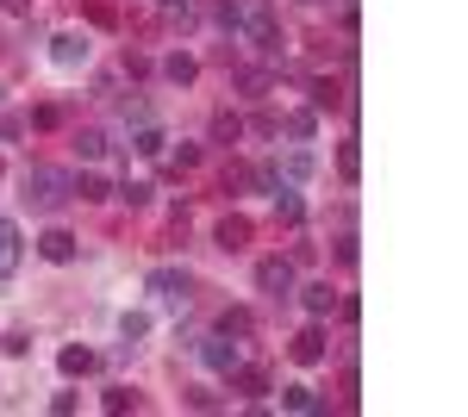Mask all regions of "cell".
<instances>
[{
	"label": "cell",
	"instance_id": "1",
	"mask_svg": "<svg viewBox=\"0 0 468 417\" xmlns=\"http://www.w3.org/2000/svg\"><path fill=\"white\" fill-rule=\"evenodd\" d=\"M19 200L32 212H57L69 200V169H57V162H32V169L19 174Z\"/></svg>",
	"mask_w": 468,
	"mask_h": 417
},
{
	"label": "cell",
	"instance_id": "2",
	"mask_svg": "<svg viewBox=\"0 0 468 417\" xmlns=\"http://www.w3.org/2000/svg\"><path fill=\"white\" fill-rule=\"evenodd\" d=\"M238 32L250 37L262 57H282V26H275L269 0H238Z\"/></svg>",
	"mask_w": 468,
	"mask_h": 417
},
{
	"label": "cell",
	"instance_id": "3",
	"mask_svg": "<svg viewBox=\"0 0 468 417\" xmlns=\"http://www.w3.org/2000/svg\"><path fill=\"white\" fill-rule=\"evenodd\" d=\"M144 287L156 293V299H169V306H181V312H187V287H194V280H187V268H150Z\"/></svg>",
	"mask_w": 468,
	"mask_h": 417
},
{
	"label": "cell",
	"instance_id": "4",
	"mask_svg": "<svg viewBox=\"0 0 468 417\" xmlns=\"http://www.w3.org/2000/svg\"><path fill=\"white\" fill-rule=\"evenodd\" d=\"M88 57H94V44H88L81 32H57L50 37V63H57V69H81Z\"/></svg>",
	"mask_w": 468,
	"mask_h": 417
},
{
	"label": "cell",
	"instance_id": "5",
	"mask_svg": "<svg viewBox=\"0 0 468 417\" xmlns=\"http://www.w3.org/2000/svg\"><path fill=\"white\" fill-rule=\"evenodd\" d=\"M256 287H262L269 299H288V293H293V262H282V255L256 262Z\"/></svg>",
	"mask_w": 468,
	"mask_h": 417
},
{
	"label": "cell",
	"instance_id": "6",
	"mask_svg": "<svg viewBox=\"0 0 468 417\" xmlns=\"http://www.w3.org/2000/svg\"><path fill=\"white\" fill-rule=\"evenodd\" d=\"M200 361H207V368H213V374H231V368H238V361H244V349L231 343V337H225V330H218V337H207V343H200Z\"/></svg>",
	"mask_w": 468,
	"mask_h": 417
},
{
	"label": "cell",
	"instance_id": "7",
	"mask_svg": "<svg viewBox=\"0 0 468 417\" xmlns=\"http://www.w3.org/2000/svg\"><path fill=\"white\" fill-rule=\"evenodd\" d=\"M19 255H26V237H19V224H13V218H0V280L19 275Z\"/></svg>",
	"mask_w": 468,
	"mask_h": 417
},
{
	"label": "cell",
	"instance_id": "8",
	"mask_svg": "<svg viewBox=\"0 0 468 417\" xmlns=\"http://www.w3.org/2000/svg\"><path fill=\"white\" fill-rule=\"evenodd\" d=\"M225 381H231V392H244V399H269V392H275V381H269L262 368H244V361H238Z\"/></svg>",
	"mask_w": 468,
	"mask_h": 417
},
{
	"label": "cell",
	"instance_id": "9",
	"mask_svg": "<svg viewBox=\"0 0 468 417\" xmlns=\"http://www.w3.org/2000/svg\"><path fill=\"white\" fill-rule=\"evenodd\" d=\"M293 361H300V368H319V361H324V330H319V318H313V324L293 337Z\"/></svg>",
	"mask_w": 468,
	"mask_h": 417
},
{
	"label": "cell",
	"instance_id": "10",
	"mask_svg": "<svg viewBox=\"0 0 468 417\" xmlns=\"http://www.w3.org/2000/svg\"><path fill=\"white\" fill-rule=\"evenodd\" d=\"M37 255L63 268V262H75V237H69V231H44V237H37Z\"/></svg>",
	"mask_w": 468,
	"mask_h": 417
},
{
	"label": "cell",
	"instance_id": "11",
	"mask_svg": "<svg viewBox=\"0 0 468 417\" xmlns=\"http://www.w3.org/2000/svg\"><path fill=\"white\" fill-rule=\"evenodd\" d=\"M57 368L75 381V374H94V368H101V355H94V349H81V343H69L63 355H57Z\"/></svg>",
	"mask_w": 468,
	"mask_h": 417
},
{
	"label": "cell",
	"instance_id": "12",
	"mask_svg": "<svg viewBox=\"0 0 468 417\" xmlns=\"http://www.w3.org/2000/svg\"><path fill=\"white\" fill-rule=\"evenodd\" d=\"M300 299H306V312H313V318H331V312H337V293H331V280H313V287H300Z\"/></svg>",
	"mask_w": 468,
	"mask_h": 417
},
{
	"label": "cell",
	"instance_id": "13",
	"mask_svg": "<svg viewBox=\"0 0 468 417\" xmlns=\"http://www.w3.org/2000/svg\"><path fill=\"white\" fill-rule=\"evenodd\" d=\"M269 200H275V218H288V224H300V218H306V200L293 193V181H282V187H275Z\"/></svg>",
	"mask_w": 468,
	"mask_h": 417
},
{
	"label": "cell",
	"instance_id": "14",
	"mask_svg": "<svg viewBox=\"0 0 468 417\" xmlns=\"http://www.w3.org/2000/svg\"><path fill=\"white\" fill-rule=\"evenodd\" d=\"M69 200H112V187L101 174H69Z\"/></svg>",
	"mask_w": 468,
	"mask_h": 417
},
{
	"label": "cell",
	"instance_id": "15",
	"mask_svg": "<svg viewBox=\"0 0 468 417\" xmlns=\"http://www.w3.org/2000/svg\"><path fill=\"white\" fill-rule=\"evenodd\" d=\"M250 244V218H225L218 224V249H244Z\"/></svg>",
	"mask_w": 468,
	"mask_h": 417
},
{
	"label": "cell",
	"instance_id": "16",
	"mask_svg": "<svg viewBox=\"0 0 468 417\" xmlns=\"http://www.w3.org/2000/svg\"><path fill=\"white\" fill-rule=\"evenodd\" d=\"M75 150H81V162H101V156H107V131H94V125L75 131Z\"/></svg>",
	"mask_w": 468,
	"mask_h": 417
},
{
	"label": "cell",
	"instance_id": "17",
	"mask_svg": "<svg viewBox=\"0 0 468 417\" xmlns=\"http://www.w3.org/2000/svg\"><path fill=\"white\" fill-rule=\"evenodd\" d=\"M244 138V119L238 112H213V143H238Z\"/></svg>",
	"mask_w": 468,
	"mask_h": 417
},
{
	"label": "cell",
	"instance_id": "18",
	"mask_svg": "<svg viewBox=\"0 0 468 417\" xmlns=\"http://www.w3.org/2000/svg\"><path fill=\"white\" fill-rule=\"evenodd\" d=\"M163 75H169V81H176V88H187V81H194V75H200V63H194V57H169V63H163Z\"/></svg>",
	"mask_w": 468,
	"mask_h": 417
},
{
	"label": "cell",
	"instance_id": "19",
	"mask_svg": "<svg viewBox=\"0 0 468 417\" xmlns=\"http://www.w3.org/2000/svg\"><path fill=\"white\" fill-rule=\"evenodd\" d=\"M282 405H288V412H319V392H313V386H288Z\"/></svg>",
	"mask_w": 468,
	"mask_h": 417
},
{
	"label": "cell",
	"instance_id": "20",
	"mask_svg": "<svg viewBox=\"0 0 468 417\" xmlns=\"http://www.w3.org/2000/svg\"><path fill=\"white\" fill-rule=\"evenodd\" d=\"M250 324H256V318L244 312V306H231V312L218 318V330H225V337H250Z\"/></svg>",
	"mask_w": 468,
	"mask_h": 417
},
{
	"label": "cell",
	"instance_id": "21",
	"mask_svg": "<svg viewBox=\"0 0 468 417\" xmlns=\"http://www.w3.org/2000/svg\"><path fill=\"white\" fill-rule=\"evenodd\" d=\"M313 131H319V112H313V106H306V112H293V119H288V138H300V143H306Z\"/></svg>",
	"mask_w": 468,
	"mask_h": 417
},
{
	"label": "cell",
	"instance_id": "22",
	"mask_svg": "<svg viewBox=\"0 0 468 417\" xmlns=\"http://www.w3.org/2000/svg\"><path fill=\"white\" fill-rule=\"evenodd\" d=\"M337 174H344V181H356V174H362V150H356V143L337 150Z\"/></svg>",
	"mask_w": 468,
	"mask_h": 417
},
{
	"label": "cell",
	"instance_id": "23",
	"mask_svg": "<svg viewBox=\"0 0 468 417\" xmlns=\"http://www.w3.org/2000/svg\"><path fill=\"white\" fill-rule=\"evenodd\" d=\"M238 88H244L250 100H262V94H269V69H244V75H238Z\"/></svg>",
	"mask_w": 468,
	"mask_h": 417
},
{
	"label": "cell",
	"instance_id": "24",
	"mask_svg": "<svg viewBox=\"0 0 468 417\" xmlns=\"http://www.w3.org/2000/svg\"><path fill=\"white\" fill-rule=\"evenodd\" d=\"M331 106H344V94L331 81H313V112H331Z\"/></svg>",
	"mask_w": 468,
	"mask_h": 417
},
{
	"label": "cell",
	"instance_id": "25",
	"mask_svg": "<svg viewBox=\"0 0 468 417\" xmlns=\"http://www.w3.org/2000/svg\"><path fill=\"white\" fill-rule=\"evenodd\" d=\"M275 174H288V181H306V174H313V156H306V150H293V156H288V162H282Z\"/></svg>",
	"mask_w": 468,
	"mask_h": 417
},
{
	"label": "cell",
	"instance_id": "26",
	"mask_svg": "<svg viewBox=\"0 0 468 417\" xmlns=\"http://www.w3.org/2000/svg\"><path fill=\"white\" fill-rule=\"evenodd\" d=\"M112 200H125V206H144V200H150V181H125V187H112Z\"/></svg>",
	"mask_w": 468,
	"mask_h": 417
},
{
	"label": "cell",
	"instance_id": "27",
	"mask_svg": "<svg viewBox=\"0 0 468 417\" xmlns=\"http://www.w3.org/2000/svg\"><path fill=\"white\" fill-rule=\"evenodd\" d=\"M163 143H169V138H163V131L144 119V125H138V150H144V156H163Z\"/></svg>",
	"mask_w": 468,
	"mask_h": 417
},
{
	"label": "cell",
	"instance_id": "28",
	"mask_svg": "<svg viewBox=\"0 0 468 417\" xmlns=\"http://www.w3.org/2000/svg\"><path fill=\"white\" fill-rule=\"evenodd\" d=\"M144 330H150V318H144V312H125V318H119V337H125V343H138Z\"/></svg>",
	"mask_w": 468,
	"mask_h": 417
},
{
	"label": "cell",
	"instance_id": "29",
	"mask_svg": "<svg viewBox=\"0 0 468 417\" xmlns=\"http://www.w3.org/2000/svg\"><path fill=\"white\" fill-rule=\"evenodd\" d=\"M32 125H37V131H50V125H63V106H37V112H32Z\"/></svg>",
	"mask_w": 468,
	"mask_h": 417
},
{
	"label": "cell",
	"instance_id": "30",
	"mask_svg": "<svg viewBox=\"0 0 468 417\" xmlns=\"http://www.w3.org/2000/svg\"><path fill=\"white\" fill-rule=\"evenodd\" d=\"M213 19L225 26V32H238V0H218V6H213Z\"/></svg>",
	"mask_w": 468,
	"mask_h": 417
},
{
	"label": "cell",
	"instance_id": "31",
	"mask_svg": "<svg viewBox=\"0 0 468 417\" xmlns=\"http://www.w3.org/2000/svg\"><path fill=\"white\" fill-rule=\"evenodd\" d=\"M163 13H194V0H156Z\"/></svg>",
	"mask_w": 468,
	"mask_h": 417
},
{
	"label": "cell",
	"instance_id": "32",
	"mask_svg": "<svg viewBox=\"0 0 468 417\" xmlns=\"http://www.w3.org/2000/svg\"><path fill=\"white\" fill-rule=\"evenodd\" d=\"M0 6H13V13H19V6H26V0H0Z\"/></svg>",
	"mask_w": 468,
	"mask_h": 417
}]
</instances>
